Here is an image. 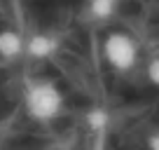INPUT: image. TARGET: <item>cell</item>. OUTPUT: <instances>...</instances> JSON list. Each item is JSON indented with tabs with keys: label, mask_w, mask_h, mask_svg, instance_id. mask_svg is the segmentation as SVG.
Wrapping results in <instances>:
<instances>
[{
	"label": "cell",
	"mask_w": 159,
	"mask_h": 150,
	"mask_svg": "<svg viewBox=\"0 0 159 150\" xmlns=\"http://www.w3.org/2000/svg\"><path fill=\"white\" fill-rule=\"evenodd\" d=\"M24 105L33 120L38 122H49L63 113V94L54 82L38 80L33 85H28L24 96Z\"/></svg>",
	"instance_id": "1"
},
{
	"label": "cell",
	"mask_w": 159,
	"mask_h": 150,
	"mask_svg": "<svg viewBox=\"0 0 159 150\" xmlns=\"http://www.w3.org/2000/svg\"><path fill=\"white\" fill-rule=\"evenodd\" d=\"M103 56L115 70H131L138 61V45L124 30H115L103 40Z\"/></svg>",
	"instance_id": "2"
},
{
	"label": "cell",
	"mask_w": 159,
	"mask_h": 150,
	"mask_svg": "<svg viewBox=\"0 0 159 150\" xmlns=\"http://www.w3.org/2000/svg\"><path fill=\"white\" fill-rule=\"evenodd\" d=\"M56 47H59V42H56V38H52L49 33H35L26 40V54L42 61V59H49L56 52Z\"/></svg>",
	"instance_id": "3"
},
{
	"label": "cell",
	"mask_w": 159,
	"mask_h": 150,
	"mask_svg": "<svg viewBox=\"0 0 159 150\" xmlns=\"http://www.w3.org/2000/svg\"><path fill=\"white\" fill-rule=\"evenodd\" d=\"M26 52V40L16 30H0V56L2 59H16Z\"/></svg>",
	"instance_id": "4"
},
{
	"label": "cell",
	"mask_w": 159,
	"mask_h": 150,
	"mask_svg": "<svg viewBox=\"0 0 159 150\" xmlns=\"http://www.w3.org/2000/svg\"><path fill=\"white\" fill-rule=\"evenodd\" d=\"M108 122H110V115H108V110H103V108H94L87 113V127L94 134H103L108 129Z\"/></svg>",
	"instance_id": "5"
},
{
	"label": "cell",
	"mask_w": 159,
	"mask_h": 150,
	"mask_svg": "<svg viewBox=\"0 0 159 150\" xmlns=\"http://www.w3.org/2000/svg\"><path fill=\"white\" fill-rule=\"evenodd\" d=\"M115 7H117V0H89V10L96 19H108L115 14Z\"/></svg>",
	"instance_id": "6"
},
{
	"label": "cell",
	"mask_w": 159,
	"mask_h": 150,
	"mask_svg": "<svg viewBox=\"0 0 159 150\" xmlns=\"http://www.w3.org/2000/svg\"><path fill=\"white\" fill-rule=\"evenodd\" d=\"M148 80L152 82L154 87H159V56H154L148 63Z\"/></svg>",
	"instance_id": "7"
},
{
	"label": "cell",
	"mask_w": 159,
	"mask_h": 150,
	"mask_svg": "<svg viewBox=\"0 0 159 150\" xmlns=\"http://www.w3.org/2000/svg\"><path fill=\"white\" fill-rule=\"evenodd\" d=\"M148 150H159V131H154L148 138Z\"/></svg>",
	"instance_id": "8"
}]
</instances>
